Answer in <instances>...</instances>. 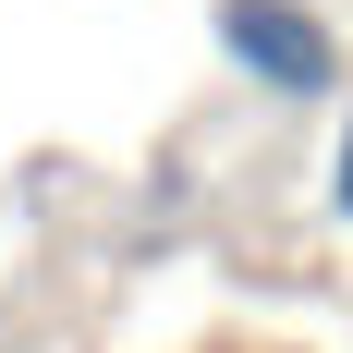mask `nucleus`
Segmentation results:
<instances>
[{"instance_id": "nucleus-1", "label": "nucleus", "mask_w": 353, "mask_h": 353, "mask_svg": "<svg viewBox=\"0 0 353 353\" xmlns=\"http://www.w3.org/2000/svg\"><path fill=\"white\" fill-rule=\"evenodd\" d=\"M208 37H219V61L256 73V98H281V110L341 98V73H353L341 25H329L317 0H208Z\"/></svg>"}, {"instance_id": "nucleus-2", "label": "nucleus", "mask_w": 353, "mask_h": 353, "mask_svg": "<svg viewBox=\"0 0 353 353\" xmlns=\"http://www.w3.org/2000/svg\"><path fill=\"white\" fill-rule=\"evenodd\" d=\"M329 208L353 219V122H341V146H329Z\"/></svg>"}]
</instances>
